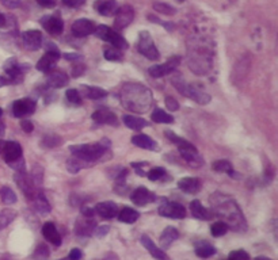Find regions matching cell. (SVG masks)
<instances>
[{
    "instance_id": "6da1fadb",
    "label": "cell",
    "mask_w": 278,
    "mask_h": 260,
    "mask_svg": "<svg viewBox=\"0 0 278 260\" xmlns=\"http://www.w3.org/2000/svg\"><path fill=\"white\" fill-rule=\"evenodd\" d=\"M211 205H212L215 214L219 215L220 218L225 219L227 227H231L233 231L237 232H243L247 229L245 217L241 214L237 203L232 198H229L224 194H220V193H216V194H212V197H211Z\"/></svg>"
},
{
    "instance_id": "7a4b0ae2",
    "label": "cell",
    "mask_w": 278,
    "mask_h": 260,
    "mask_svg": "<svg viewBox=\"0 0 278 260\" xmlns=\"http://www.w3.org/2000/svg\"><path fill=\"white\" fill-rule=\"evenodd\" d=\"M121 100L125 107L134 113H146L152 104V94L140 84H126L121 91Z\"/></svg>"
},
{
    "instance_id": "3957f363",
    "label": "cell",
    "mask_w": 278,
    "mask_h": 260,
    "mask_svg": "<svg viewBox=\"0 0 278 260\" xmlns=\"http://www.w3.org/2000/svg\"><path fill=\"white\" fill-rule=\"evenodd\" d=\"M109 148H110V141L108 138H102L96 144L71 145L70 151L72 152V156H76L86 161H90L92 164H96V161L103 159L106 152H109Z\"/></svg>"
},
{
    "instance_id": "277c9868",
    "label": "cell",
    "mask_w": 278,
    "mask_h": 260,
    "mask_svg": "<svg viewBox=\"0 0 278 260\" xmlns=\"http://www.w3.org/2000/svg\"><path fill=\"white\" fill-rule=\"evenodd\" d=\"M166 137L178 146L181 156H182L191 167H201V165L203 164L202 157L199 156L198 151H197V148H195L194 145L190 144L189 141L183 140V138L178 137L177 134H174V133L168 132V130L166 132Z\"/></svg>"
},
{
    "instance_id": "5b68a950",
    "label": "cell",
    "mask_w": 278,
    "mask_h": 260,
    "mask_svg": "<svg viewBox=\"0 0 278 260\" xmlns=\"http://www.w3.org/2000/svg\"><path fill=\"white\" fill-rule=\"evenodd\" d=\"M172 84H174L175 88H177L182 95L190 98L191 100H194L197 103L206 104L211 102V95H209V94L201 91L197 87L191 86V84L185 82L181 75H177V76L172 78Z\"/></svg>"
},
{
    "instance_id": "8992f818",
    "label": "cell",
    "mask_w": 278,
    "mask_h": 260,
    "mask_svg": "<svg viewBox=\"0 0 278 260\" xmlns=\"http://www.w3.org/2000/svg\"><path fill=\"white\" fill-rule=\"evenodd\" d=\"M189 66L195 73H205L211 68V53L203 45H194L193 52L189 50Z\"/></svg>"
},
{
    "instance_id": "52a82bcc",
    "label": "cell",
    "mask_w": 278,
    "mask_h": 260,
    "mask_svg": "<svg viewBox=\"0 0 278 260\" xmlns=\"http://www.w3.org/2000/svg\"><path fill=\"white\" fill-rule=\"evenodd\" d=\"M94 33L96 34V37H99L100 40L109 42V44H110L113 48H116V49L124 50L128 48V42L125 41V38L117 33L116 30L110 29L109 26H98Z\"/></svg>"
},
{
    "instance_id": "ba28073f",
    "label": "cell",
    "mask_w": 278,
    "mask_h": 260,
    "mask_svg": "<svg viewBox=\"0 0 278 260\" xmlns=\"http://www.w3.org/2000/svg\"><path fill=\"white\" fill-rule=\"evenodd\" d=\"M137 49L144 56V57L150 58L152 61H156L160 57L158 48L155 46L154 40L147 31H142L140 37H138V44H137Z\"/></svg>"
},
{
    "instance_id": "9c48e42d",
    "label": "cell",
    "mask_w": 278,
    "mask_h": 260,
    "mask_svg": "<svg viewBox=\"0 0 278 260\" xmlns=\"http://www.w3.org/2000/svg\"><path fill=\"white\" fill-rule=\"evenodd\" d=\"M158 211L159 214L162 215V217H166V218L181 219L186 217L185 206H182L178 202H170V201H166V199H163V203L159 206Z\"/></svg>"
},
{
    "instance_id": "30bf717a",
    "label": "cell",
    "mask_w": 278,
    "mask_h": 260,
    "mask_svg": "<svg viewBox=\"0 0 278 260\" xmlns=\"http://www.w3.org/2000/svg\"><path fill=\"white\" fill-rule=\"evenodd\" d=\"M15 182L18 183V186L21 187V190L26 194L27 198L33 199L37 194V187L34 184L31 176L27 175L25 169H21V171H17L15 173Z\"/></svg>"
},
{
    "instance_id": "8fae6325",
    "label": "cell",
    "mask_w": 278,
    "mask_h": 260,
    "mask_svg": "<svg viewBox=\"0 0 278 260\" xmlns=\"http://www.w3.org/2000/svg\"><path fill=\"white\" fill-rule=\"evenodd\" d=\"M133 18H134V10H133L132 6H122L121 9L117 10L116 18H114V27L117 30L128 27L133 22Z\"/></svg>"
},
{
    "instance_id": "7c38bea8",
    "label": "cell",
    "mask_w": 278,
    "mask_h": 260,
    "mask_svg": "<svg viewBox=\"0 0 278 260\" xmlns=\"http://www.w3.org/2000/svg\"><path fill=\"white\" fill-rule=\"evenodd\" d=\"M179 62H181V57L178 56H174V57L168 58L164 64H160V65H154L150 68V75L152 78L158 79V78H163V76H166V75H170L172 70L179 65Z\"/></svg>"
},
{
    "instance_id": "4fadbf2b",
    "label": "cell",
    "mask_w": 278,
    "mask_h": 260,
    "mask_svg": "<svg viewBox=\"0 0 278 260\" xmlns=\"http://www.w3.org/2000/svg\"><path fill=\"white\" fill-rule=\"evenodd\" d=\"M3 156H5L6 163L9 165H13L22 159V146L15 141H7L3 144L2 148Z\"/></svg>"
},
{
    "instance_id": "5bb4252c",
    "label": "cell",
    "mask_w": 278,
    "mask_h": 260,
    "mask_svg": "<svg viewBox=\"0 0 278 260\" xmlns=\"http://www.w3.org/2000/svg\"><path fill=\"white\" fill-rule=\"evenodd\" d=\"M60 58V53L58 50H48L44 56H42L37 62V69L44 72V73H49L52 72L56 65V62Z\"/></svg>"
},
{
    "instance_id": "9a60e30c",
    "label": "cell",
    "mask_w": 278,
    "mask_h": 260,
    "mask_svg": "<svg viewBox=\"0 0 278 260\" xmlns=\"http://www.w3.org/2000/svg\"><path fill=\"white\" fill-rule=\"evenodd\" d=\"M72 34L75 37H87L90 34H92L95 31V26L90 19H78V21L74 22V25L71 27Z\"/></svg>"
},
{
    "instance_id": "2e32d148",
    "label": "cell",
    "mask_w": 278,
    "mask_h": 260,
    "mask_svg": "<svg viewBox=\"0 0 278 260\" xmlns=\"http://www.w3.org/2000/svg\"><path fill=\"white\" fill-rule=\"evenodd\" d=\"M34 108H36V102L33 99H30V98L17 100L13 104V113L17 118L29 116V114L34 113Z\"/></svg>"
},
{
    "instance_id": "e0dca14e",
    "label": "cell",
    "mask_w": 278,
    "mask_h": 260,
    "mask_svg": "<svg viewBox=\"0 0 278 260\" xmlns=\"http://www.w3.org/2000/svg\"><path fill=\"white\" fill-rule=\"evenodd\" d=\"M130 199L137 206H146L148 203L154 202L155 194L151 193L150 190H147L146 187H138V189L133 191L132 195H130Z\"/></svg>"
},
{
    "instance_id": "ac0fdd59",
    "label": "cell",
    "mask_w": 278,
    "mask_h": 260,
    "mask_svg": "<svg viewBox=\"0 0 278 260\" xmlns=\"http://www.w3.org/2000/svg\"><path fill=\"white\" fill-rule=\"evenodd\" d=\"M6 73L9 75L10 83H19L23 79V72H22L21 65L18 64L15 58H10L5 64Z\"/></svg>"
},
{
    "instance_id": "d6986e66",
    "label": "cell",
    "mask_w": 278,
    "mask_h": 260,
    "mask_svg": "<svg viewBox=\"0 0 278 260\" xmlns=\"http://www.w3.org/2000/svg\"><path fill=\"white\" fill-rule=\"evenodd\" d=\"M23 42L27 49L38 50L42 46V34L40 30H27L23 33Z\"/></svg>"
},
{
    "instance_id": "ffe728a7",
    "label": "cell",
    "mask_w": 278,
    "mask_h": 260,
    "mask_svg": "<svg viewBox=\"0 0 278 260\" xmlns=\"http://www.w3.org/2000/svg\"><path fill=\"white\" fill-rule=\"evenodd\" d=\"M96 228L95 221L92 219V217H80L76 221L75 231L79 236H90L94 233Z\"/></svg>"
},
{
    "instance_id": "44dd1931",
    "label": "cell",
    "mask_w": 278,
    "mask_h": 260,
    "mask_svg": "<svg viewBox=\"0 0 278 260\" xmlns=\"http://www.w3.org/2000/svg\"><path fill=\"white\" fill-rule=\"evenodd\" d=\"M92 120L95 121V122H98V124L112 125V126H117V125H118L117 116L113 112L108 110V108L96 110V112L92 114Z\"/></svg>"
},
{
    "instance_id": "7402d4cb",
    "label": "cell",
    "mask_w": 278,
    "mask_h": 260,
    "mask_svg": "<svg viewBox=\"0 0 278 260\" xmlns=\"http://www.w3.org/2000/svg\"><path fill=\"white\" fill-rule=\"evenodd\" d=\"M41 23L42 26H44V29H45L48 33L53 34V35L61 34L62 30H64V23H62V21L60 18L45 17L42 18Z\"/></svg>"
},
{
    "instance_id": "603a6c76",
    "label": "cell",
    "mask_w": 278,
    "mask_h": 260,
    "mask_svg": "<svg viewBox=\"0 0 278 260\" xmlns=\"http://www.w3.org/2000/svg\"><path fill=\"white\" fill-rule=\"evenodd\" d=\"M140 241H142V244L144 245V247L148 249V252H150L151 255L154 256L155 259L158 260H168V256L166 255V252L163 251V249H160V248L156 245V244L151 240L150 236L147 235H143L142 239H140Z\"/></svg>"
},
{
    "instance_id": "cb8c5ba5",
    "label": "cell",
    "mask_w": 278,
    "mask_h": 260,
    "mask_svg": "<svg viewBox=\"0 0 278 260\" xmlns=\"http://www.w3.org/2000/svg\"><path fill=\"white\" fill-rule=\"evenodd\" d=\"M95 211L102 217V218H114L118 215V206L112 201L108 202H100L95 206Z\"/></svg>"
},
{
    "instance_id": "d4e9b609",
    "label": "cell",
    "mask_w": 278,
    "mask_h": 260,
    "mask_svg": "<svg viewBox=\"0 0 278 260\" xmlns=\"http://www.w3.org/2000/svg\"><path fill=\"white\" fill-rule=\"evenodd\" d=\"M80 96L82 98H87V99L98 100L102 99L105 96L108 95V91L100 88V87H91V86H80Z\"/></svg>"
},
{
    "instance_id": "484cf974",
    "label": "cell",
    "mask_w": 278,
    "mask_h": 260,
    "mask_svg": "<svg viewBox=\"0 0 278 260\" xmlns=\"http://www.w3.org/2000/svg\"><path fill=\"white\" fill-rule=\"evenodd\" d=\"M42 235H44V237L49 243H52L56 247H58L61 244V236H60L57 228L54 227L53 222L44 224V227H42Z\"/></svg>"
},
{
    "instance_id": "4316f807",
    "label": "cell",
    "mask_w": 278,
    "mask_h": 260,
    "mask_svg": "<svg viewBox=\"0 0 278 260\" xmlns=\"http://www.w3.org/2000/svg\"><path fill=\"white\" fill-rule=\"evenodd\" d=\"M48 86L52 87V88H61V87H65L68 84V78L64 72H60V70H52L48 73Z\"/></svg>"
},
{
    "instance_id": "83f0119b",
    "label": "cell",
    "mask_w": 278,
    "mask_h": 260,
    "mask_svg": "<svg viewBox=\"0 0 278 260\" xmlns=\"http://www.w3.org/2000/svg\"><path fill=\"white\" fill-rule=\"evenodd\" d=\"M178 187L187 194H197L201 190V182L197 178H183L178 182Z\"/></svg>"
},
{
    "instance_id": "f1b7e54d",
    "label": "cell",
    "mask_w": 278,
    "mask_h": 260,
    "mask_svg": "<svg viewBox=\"0 0 278 260\" xmlns=\"http://www.w3.org/2000/svg\"><path fill=\"white\" fill-rule=\"evenodd\" d=\"M179 237V232L172 227H167L160 236V247L162 249H167L175 240Z\"/></svg>"
},
{
    "instance_id": "f546056e",
    "label": "cell",
    "mask_w": 278,
    "mask_h": 260,
    "mask_svg": "<svg viewBox=\"0 0 278 260\" xmlns=\"http://www.w3.org/2000/svg\"><path fill=\"white\" fill-rule=\"evenodd\" d=\"M133 145H136L138 148L148 149V151H154L156 149V142H155L150 136L146 134H137V136L132 137Z\"/></svg>"
},
{
    "instance_id": "4dcf8cb0",
    "label": "cell",
    "mask_w": 278,
    "mask_h": 260,
    "mask_svg": "<svg viewBox=\"0 0 278 260\" xmlns=\"http://www.w3.org/2000/svg\"><path fill=\"white\" fill-rule=\"evenodd\" d=\"M91 165L94 164L90 163V161H86L83 160V159H79V157L76 156H72L71 159H68V161H66V168H68V171L71 173L79 172L80 169L88 168V167H91Z\"/></svg>"
},
{
    "instance_id": "1f68e13d",
    "label": "cell",
    "mask_w": 278,
    "mask_h": 260,
    "mask_svg": "<svg viewBox=\"0 0 278 260\" xmlns=\"http://www.w3.org/2000/svg\"><path fill=\"white\" fill-rule=\"evenodd\" d=\"M117 10H118V6H117L116 0H105L98 5V11L102 17H112L117 13Z\"/></svg>"
},
{
    "instance_id": "d6a6232c",
    "label": "cell",
    "mask_w": 278,
    "mask_h": 260,
    "mask_svg": "<svg viewBox=\"0 0 278 260\" xmlns=\"http://www.w3.org/2000/svg\"><path fill=\"white\" fill-rule=\"evenodd\" d=\"M190 211L193 217H195L197 219H209L211 218V214H209V211L207 209L202 206V203L199 202V201H193L190 203Z\"/></svg>"
},
{
    "instance_id": "836d02e7",
    "label": "cell",
    "mask_w": 278,
    "mask_h": 260,
    "mask_svg": "<svg viewBox=\"0 0 278 260\" xmlns=\"http://www.w3.org/2000/svg\"><path fill=\"white\" fill-rule=\"evenodd\" d=\"M33 202L36 210H37L40 214H48L50 211L49 202H48V199L45 198V195L42 194V193H37V194H36V197L33 198Z\"/></svg>"
},
{
    "instance_id": "e575fe53",
    "label": "cell",
    "mask_w": 278,
    "mask_h": 260,
    "mask_svg": "<svg viewBox=\"0 0 278 260\" xmlns=\"http://www.w3.org/2000/svg\"><path fill=\"white\" fill-rule=\"evenodd\" d=\"M124 124L132 130H142L143 128L148 126V122L146 120L133 116H124Z\"/></svg>"
},
{
    "instance_id": "d590c367",
    "label": "cell",
    "mask_w": 278,
    "mask_h": 260,
    "mask_svg": "<svg viewBox=\"0 0 278 260\" xmlns=\"http://www.w3.org/2000/svg\"><path fill=\"white\" fill-rule=\"evenodd\" d=\"M195 253L199 257H203V259H206V257H211L216 253V248L211 245L209 243H197L195 244Z\"/></svg>"
},
{
    "instance_id": "8d00e7d4",
    "label": "cell",
    "mask_w": 278,
    "mask_h": 260,
    "mask_svg": "<svg viewBox=\"0 0 278 260\" xmlns=\"http://www.w3.org/2000/svg\"><path fill=\"white\" fill-rule=\"evenodd\" d=\"M138 213H137L136 210H133V209H130V207H124L122 210L118 211V218H120V221H122V222L125 224H133L136 222L137 219H138Z\"/></svg>"
},
{
    "instance_id": "74e56055",
    "label": "cell",
    "mask_w": 278,
    "mask_h": 260,
    "mask_svg": "<svg viewBox=\"0 0 278 260\" xmlns=\"http://www.w3.org/2000/svg\"><path fill=\"white\" fill-rule=\"evenodd\" d=\"M17 217V211L13 209H5L0 211V231H3L6 227H9Z\"/></svg>"
},
{
    "instance_id": "f35d334b",
    "label": "cell",
    "mask_w": 278,
    "mask_h": 260,
    "mask_svg": "<svg viewBox=\"0 0 278 260\" xmlns=\"http://www.w3.org/2000/svg\"><path fill=\"white\" fill-rule=\"evenodd\" d=\"M152 121L156 122V124H174V118L170 116V114H167L164 110L162 108H156L154 113H152V116H151Z\"/></svg>"
},
{
    "instance_id": "ab89813d",
    "label": "cell",
    "mask_w": 278,
    "mask_h": 260,
    "mask_svg": "<svg viewBox=\"0 0 278 260\" xmlns=\"http://www.w3.org/2000/svg\"><path fill=\"white\" fill-rule=\"evenodd\" d=\"M212 169L213 171H217V172H227L229 173L231 176H235L233 175V169H232V164L227 160H217L215 161L212 164Z\"/></svg>"
},
{
    "instance_id": "60d3db41",
    "label": "cell",
    "mask_w": 278,
    "mask_h": 260,
    "mask_svg": "<svg viewBox=\"0 0 278 260\" xmlns=\"http://www.w3.org/2000/svg\"><path fill=\"white\" fill-rule=\"evenodd\" d=\"M0 197H2V201L6 205H13V203L17 202V195H15V193L10 187H3L0 190Z\"/></svg>"
},
{
    "instance_id": "b9f144b4",
    "label": "cell",
    "mask_w": 278,
    "mask_h": 260,
    "mask_svg": "<svg viewBox=\"0 0 278 260\" xmlns=\"http://www.w3.org/2000/svg\"><path fill=\"white\" fill-rule=\"evenodd\" d=\"M103 56L109 61H120V60H122V53L116 48H113V46L112 48H105Z\"/></svg>"
},
{
    "instance_id": "7bdbcfd3",
    "label": "cell",
    "mask_w": 278,
    "mask_h": 260,
    "mask_svg": "<svg viewBox=\"0 0 278 260\" xmlns=\"http://www.w3.org/2000/svg\"><path fill=\"white\" fill-rule=\"evenodd\" d=\"M228 232V227L225 225V222L223 221H219V222H215L211 228V233L215 237H220V236H224L225 233Z\"/></svg>"
},
{
    "instance_id": "ee69618b",
    "label": "cell",
    "mask_w": 278,
    "mask_h": 260,
    "mask_svg": "<svg viewBox=\"0 0 278 260\" xmlns=\"http://www.w3.org/2000/svg\"><path fill=\"white\" fill-rule=\"evenodd\" d=\"M154 10L160 14H164V15H174L177 13V9H174L170 5H164V3H155Z\"/></svg>"
},
{
    "instance_id": "f6af8a7d",
    "label": "cell",
    "mask_w": 278,
    "mask_h": 260,
    "mask_svg": "<svg viewBox=\"0 0 278 260\" xmlns=\"http://www.w3.org/2000/svg\"><path fill=\"white\" fill-rule=\"evenodd\" d=\"M42 144L45 146H49V148H53V146H57V145L61 144V138L56 134H49V136H45Z\"/></svg>"
},
{
    "instance_id": "bcb514c9",
    "label": "cell",
    "mask_w": 278,
    "mask_h": 260,
    "mask_svg": "<svg viewBox=\"0 0 278 260\" xmlns=\"http://www.w3.org/2000/svg\"><path fill=\"white\" fill-rule=\"evenodd\" d=\"M65 96H66V99L70 100L71 103L82 104V96H80L78 90H68V91L65 92Z\"/></svg>"
},
{
    "instance_id": "7dc6e473",
    "label": "cell",
    "mask_w": 278,
    "mask_h": 260,
    "mask_svg": "<svg viewBox=\"0 0 278 260\" xmlns=\"http://www.w3.org/2000/svg\"><path fill=\"white\" fill-rule=\"evenodd\" d=\"M164 175H166V169L162 168V167H156V168H152L150 172H148V179H150V180H159V179H162Z\"/></svg>"
},
{
    "instance_id": "c3c4849f",
    "label": "cell",
    "mask_w": 278,
    "mask_h": 260,
    "mask_svg": "<svg viewBox=\"0 0 278 260\" xmlns=\"http://www.w3.org/2000/svg\"><path fill=\"white\" fill-rule=\"evenodd\" d=\"M228 260H250V255L243 249H236L229 253Z\"/></svg>"
},
{
    "instance_id": "681fc988",
    "label": "cell",
    "mask_w": 278,
    "mask_h": 260,
    "mask_svg": "<svg viewBox=\"0 0 278 260\" xmlns=\"http://www.w3.org/2000/svg\"><path fill=\"white\" fill-rule=\"evenodd\" d=\"M166 106L168 110H171V112H177L179 108V103L174 99V98H171V96H167L166 98Z\"/></svg>"
},
{
    "instance_id": "f907efd6",
    "label": "cell",
    "mask_w": 278,
    "mask_h": 260,
    "mask_svg": "<svg viewBox=\"0 0 278 260\" xmlns=\"http://www.w3.org/2000/svg\"><path fill=\"white\" fill-rule=\"evenodd\" d=\"M62 3L71 9H78L80 6H83L86 3V0H62Z\"/></svg>"
},
{
    "instance_id": "816d5d0a",
    "label": "cell",
    "mask_w": 278,
    "mask_h": 260,
    "mask_svg": "<svg viewBox=\"0 0 278 260\" xmlns=\"http://www.w3.org/2000/svg\"><path fill=\"white\" fill-rule=\"evenodd\" d=\"M0 3L7 9H18L21 6V0H0Z\"/></svg>"
},
{
    "instance_id": "f5cc1de1",
    "label": "cell",
    "mask_w": 278,
    "mask_h": 260,
    "mask_svg": "<svg viewBox=\"0 0 278 260\" xmlns=\"http://www.w3.org/2000/svg\"><path fill=\"white\" fill-rule=\"evenodd\" d=\"M21 126H22V130H23L25 133H31L34 130V125L31 124L29 120H22Z\"/></svg>"
},
{
    "instance_id": "db71d44e",
    "label": "cell",
    "mask_w": 278,
    "mask_h": 260,
    "mask_svg": "<svg viewBox=\"0 0 278 260\" xmlns=\"http://www.w3.org/2000/svg\"><path fill=\"white\" fill-rule=\"evenodd\" d=\"M109 229H110V228H109L108 225H103V227L95 228L94 233H95V236H98V237H103L105 235H108L109 233Z\"/></svg>"
},
{
    "instance_id": "11a10c76",
    "label": "cell",
    "mask_w": 278,
    "mask_h": 260,
    "mask_svg": "<svg viewBox=\"0 0 278 260\" xmlns=\"http://www.w3.org/2000/svg\"><path fill=\"white\" fill-rule=\"evenodd\" d=\"M82 256H83V253H82V251L80 249H78V248H74L71 252H70V259L71 260H80L82 259Z\"/></svg>"
},
{
    "instance_id": "9f6ffc18",
    "label": "cell",
    "mask_w": 278,
    "mask_h": 260,
    "mask_svg": "<svg viewBox=\"0 0 278 260\" xmlns=\"http://www.w3.org/2000/svg\"><path fill=\"white\" fill-rule=\"evenodd\" d=\"M37 3L45 9H52L56 6V0H37Z\"/></svg>"
},
{
    "instance_id": "6f0895ef",
    "label": "cell",
    "mask_w": 278,
    "mask_h": 260,
    "mask_svg": "<svg viewBox=\"0 0 278 260\" xmlns=\"http://www.w3.org/2000/svg\"><path fill=\"white\" fill-rule=\"evenodd\" d=\"M84 72V66L83 65H75L72 68V75H74V78H80V75Z\"/></svg>"
},
{
    "instance_id": "680465c9",
    "label": "cell",
    "mask_w": 278,
    "mask_h": 260,
    "mask_svg": "<svg viewBox=\"0 0 278 260\" xmlns=\"http://www.w3.org/2000/svg\"><path fill=\"white\" fill-rule=\"evenodd\" d=\"M64 57H65L66 60H78V58H80L79 56H76V54H72V53H65L64 54Z\"/></svg>"
},
{
    "instance_id": "91938a15",
    "label": "cell",
    "mask_w": 278,
    "mask_h": 260,
    "mask_svg": "<svg viewBox=\"0 0 278 260\" xmlns=\"http://www.w3.org/2000/svg\"><path fill=\"white\" fill-rule=\"evenodd\" d=\"M9 83H10L9 79H6V78H3V76H0V87L6 86V84H9Z\"/></svg>"
},
{
    "instance_id": "94428289",
    "label": "cell",
    "mask_w": 278,
    "mask_h": 260,
    "mask_svg": "<svg viewBox=\"0 0 278 260\" xmlns=\"http://www.w3.org/2000/svg\"><path fill=\"white\" fill-rule=\"evenodd\" d=\"M6 25V18L3 14H0V27H3Z\"/></svg>"
},
{
    "instance_id": "6125c7cd",
    "label": "cell",
    "mask_w": 278,
    "mask_h": 260,
    "mask_svg": "<svg viewBox=\"0 0 278 260\" xmlns=\"http://www.w3.org/2000/svg\"><path fill=\"white\" fill-rule=\"evenodd\" d=\"M254 260H271V259H269V257H265V256H258V257H255Z\"/></svg>"
},
{
    "instance_id": "be15d7a7",
    "label": "cell",
    "mask_w": 278,
    "mask_h": 260,
    "mask_svg": "<svg viewBox=\"0 0 278 260\" xmlns=\"http://www.w3.org/2000/svg\"><path fill=\"white\" fill-rule=\"evenodd\" d=\"M60 260H71L70 257H64V259H60Z\"/></svg>"
},
{
    "instance_id": "e7e4bbea",
    "label": "cell",
    "mask_w": 278,
    "mask_h": 260,
    "mask_svg": "<svg viewBox=\"0 0 278 260\" xmlns=\"http://www.w3.org/2000/svg\"><path fill=\"white\" fill-rule=\"evenodd\" d=\"M2 114H3V110H2V108H0V117H2Z\"/></svg>"
},
{
    "instance_id": "03108f58",
    "label": "cell",
    "mask_w": 278,
    "mask_h": 260,
    "mask_svg": "<svg viewBox=\"0 0 278 260\" xmlns=\"http://www.w3.org/2000/svg\"><path fill=\"white\" fill-rule=\"evenodd\" d=\"M177 2H179V3H182V2H185V0H177Z\"/></svg>"
},
{
    "instance_id": "003e7915",
    "label": "cell",
    "mask_w": 278,
    "mask_h": 260,
    "mask_svg": "<svg viewBox=\"0 0 278 260\" xmlns=\"http://www.w3.org/2000/svg\"><path fill=\"white\" fill-rule=\"evenodd\" d=\"M2 148H3V144H0V151H2Z\"/></svg>"
}]
</instances>
